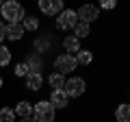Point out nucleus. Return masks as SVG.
<instances>
[{"label": "nucleus", "mask_w": 130, "mask_h": 122, "mask_svg": "<svg viewBox=\"0 0 130 122\" xmlns=\"http://www.w3.org/2000/svg\"><path fill=\"white\" fill-rule=\"evenodd\" d=\"M0 122H15V113L11 107H0Z\"/></svg>", "instance_id": "nucleus-19"}, {"label": "nucleus", "mask_w": 130, "mask_h": 122, "mask_svg": "<svg viewBox=\"0 0 130 122\" xmlns=\"http://www.w3.org/2000/svg\"><path fill=\"white\" fill-rule=\"evenodd\" d=\"M2 42H5V24L0 22V46H2Z\"/></svg>", "instance_id": "nucleus-22"}, {"label": "nucleus", "mask_w": 130, "mask_h": 122, "mask_svg": "<svg viewBox=\"0 0 130 122\" xmlns=\"http://www.w3.org/2000/svg\"><path fill=\"white\" fill-rule=\"evenodd\" d=\"M48 83H50L52 89H63V85H65V76H63V74H56V72H52V74L48 76Z\"/></svg>", "instance_id": "nucleus-17"}, {"label": "nucleus", "mask_w": 130, "mask_h": 122, "mask_svg": "<svg viewBox=\"0 0 130 122\" xmlns=\"http://www.w3.org/2000/svg\"><path fill=\"white\" fill-rule=\"evenodd\" d=\"M76 15H78V22H85V24L91 26V22L100 20V9L95 5H83V7L76 9Z\"/></svg>", "instance_id": "nucleus-6"}, {"label": "nucleus", "mask_w": 130, "mask_h": 122, "mask_svg": "<svg viewBox=\"0 0 130 122\" xmlns=\"http://www.w3.org/2000/svg\"><path fill=\"white\" fill-rule=\"evenodd\" d=\"M100 7H102V9H115L117 2H115V0H106V2H102Z\"/></svg>", "instance_id": "nucleus-21"}, {"label": "nucleus", "mask_w": 130, "mask_h": 122, "mask_svg": "<svg viewBox=\"0 0 130 122\" xmlns=\"http://www.w3.org/2000/svg\"><path fill=\"white\" fill-rule=\"evenodd\" d=\"M76 68H78V63H76L74 55H65V52H61L59 57L54 59V70L56 74H70V72H74Z\"/></svg>", "instance_id": "nucleus-4"}, {"label": "nucleus", "mask_w": 130, "mask_h": 122, "mask_svg": "<svg viewBox=\"0 0 130 122\" xmlns=\"http://www.w3.org/2000/svg\"><path fill=\"white\" fill-rule=\"evenodd\" d=\"M13 74L18 76V79H26L28 74H30V70H28V66L24 63V61H20L18 66H15V70H13Z\"/></svg>", "instance_id": "nucleus-20"}, {"label": "nucleus", "mask_w": 130, "mask_h": 122, "mask_svg": "<svg viewBox=\"0 0 130 122\" xmlns=\"http://www.w3.org/2000/svg\"><path fill=\"white\" fill-rule=\"evenodd\" d=\"M20 122H35L32 118H24V120H20Z\"/></svg>", "instance_id": "nucleus-23"}, {"label": "nucleus", "mask_w": 130, "mask_h": 122, "mask_svg": "<svg viewBox=\"0 0 130 122\" xmlns=\"http://www.w3.org/2000/svg\"><path fill=\"white\" fill-rule=\"evenodd\" d=\"M74 59H76L78 66H89V63L93 61V52L89 50V48H80V50L74 55Z\"/></svg>", "instance_id": "nucleus-14"}, {"label": "nucleus", "mask_w": 130, "mask_h": 122, "mask_svg": "<svg viewBox=\"0 0 130 122\" xmlns=\"http://www.w3.org/2000/svg\"><path fill=\"white\" fill-rule=\"evenodd\" d=\"M13 113H15V118H20V120H24V118H32V103H30V100H18Z\"/></svg>", "instance_id": "nucleus-11"}, {"label": "nucleus", "mask_w": 130, "mask_h": 122, "mask_svg": "<svg viewBox=\"0 0 130 122\" xmlns=\"http://www.w3.org/2000/svg\"><path fill=\"white\" fill-rule=\"evenodd\" d=\"M89 35H91V26L85 24V22H76V26H74V37L80 42V39H87Z\"/></svg>", "instance_id": "nucleus-16"}, {"label": "nucleus", "mask_w": 130, "mask_h": 122, "mask_svg": "<svg viewBox=\"0 0 130 122\" xmlns=\"http://www.w3.org/2000/svg\"><path fill=\"white\" fill-rule=\"evenodd\" d=\"M2 85H5V81H2V76H0V89H2Z\"/></svg>", "instance_id": "nucleus-24"}, {"label": "nucleus", "mask_w": 130, "mask_h": 122, "mask_svg": "<svg viewBox=\"0 0 130 122\" xmlns=\"http://www.w3.org/2000/svg\"><path fill=\"white\" fill-rule=\"evenodd\" d=\"M48 103H50L54 109H67V107H70V98L65 96L63 89H52V92H50V100H48Z\"/></svg>", "instance_id": "nucleus-8"}, {"label": "nucleus", "mask_w": 130, "mask_h": 122, "mask_svg": "<svg viewBox=\"0 0 130 122\" xmlns=\"http://www.w3.org/2000/svg\"><path fill=\"white\" fill-rule=\"evenodd\" d=\"M0 15L9 24H20L24 20V15H26V9L20 2H15V0H7V2L0 5Z\"/></svg>", "instance_id": "nucleus-1"}, {"label": "nucleus", "mask_w": 130, "mask_h": 122, "mask_svg": "<svg viewBox=\"0 0 130 122\" xmlns=\"http://www.w3.org/2000/svg\"><path fill=\"white\" fill-rule=\"evenodd\" d=\"M61 46H63L65 55H72V52H78V50H80V42L74 37V35H67V37H63Z\"/></svg>", "instance_id": "nucleus-12"}, {"label": "nucleus", "mask_w": 130, "mask_h": 122, "mask_svg": "<svg viewBox=\"0 0 130 122\" xmlns=\"http://www.w3.org/2000/svg\"><path fill=\"white\" fill-rule=\"evenodd\" d=\"M22 28H24V33H26V31H37L39 28V18L32 15V13H26L24 20H22Z\"/></svg>", "instance_id": "nucleus-15"}, {"label": "nucleus", "mask_w": 130, "mask_h": 122, "mask_svg": "<svg viewBox=\"0 0 130 122\" xmlns=\"http://www.w3.org/2000/svg\"><path fill=\"white\" fill-rule=\"evenodd\" d=\"M9 63H11V50L2 44L0 46V68H7Z\"/></svg>", "instance_id": "nucleus-18"}, {"label": "nucleus", "mask_w": 130, "mask_h": 122, "mask_svg": "<svg viewBox=\"0 0 130 122\" xmlns=\"http://www.w3.org/2000/svg\"><path fill=\"white\" fill-rule=\"evenodd\" d=\"M76 22H78V15H76V9H63L59 15H56V31H67V28H74Z\"/></svg>", "instance_id": "nucleus-5"}, {"label": "nucleus", "mask_w": 130, "mask_h": 122, "mask_svg": "<svg viewBox=\"0 0 130 122\" xmlns=\"http://www.w3.org/2000/svg\"><path fill=\"white\" fill-rule=\"evenodd\" d=\"M5 39H11V42H22V39H24V28H22V24H7V26H5Z\"/></svg>", "instance_id": "nucleus-10"}, {"label": "nucleus", "mask_w": 130, "mask_h": 122, "mask_svg": "<svg viewBox=\"0 0 130 122\" xmlns=\"http://www.w3.org/2000/svg\"><path fill=\"white\" fill-rule=\"evenodd\" d=\"M115 120L117 122H130V105L128 103H119L115 107Z\"/></svg>", "instance_id": "nucleus-13"}, {"label": "nucleus", "mask_w": 130, "mask_h": 122, "mask_svg": "<svg viewBox=\"0 0 130 122\" xmlns=\"http://www.w3.org/2000/svg\"><path fill=\"white\" fill-rule=\"evenodd\" d=\"M63 92H65L67 98H83L85 92H87V81L83 76H72V79L65 81Z\"/></svg>", "instance_id": "nucleus-3"}, {"label": "nucleus", "mask_w": 130, "mask_h": 122, "mask_svg": "<svg viewBox=\"0 0 130 122\" xmlns=\"http://www.w3.org/2000/svg\"><path fill=\"white\" fill-rule=\"evenodd\" d=\"M32 120L35 122H56V109L48 100L32 103Z\"/></svg>", "instance_id": "nucleus-2"}, {"label": "nucleus", "mask_w": 130, "mask_h": 122, "mask_svg": "<svg viewBox=\"0 0 130 122\" xmlns=\"http://www.w3.org/2000/svg\"><path fill=\"white\" fill-rule=\"evenodd\" d=\"M43 87V74H28L26 81H24V89L26 92H30V94H37V92H41Z\"/></svg>", "instance_id": "nucleus-9"}, {"label": "nucleus", "mask_w": 130, "mask_h": 122, "mask_svg": "<svg viewBox=\"0 0 130 122\" xmlns=\"http://www.w3.org/2000/svg\"><path fill=\"white\" fill-rule=\"evenodd\" d=\"M37 7L43 15H59L63 11V2L61 0H39Z\"/></svg>", "instance_id": "nucleus-7"}]
</instances>
